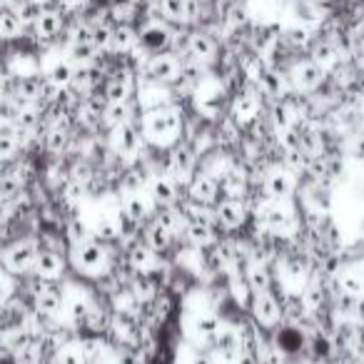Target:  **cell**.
<instances>
[{
  "label": "cell",
  "mask_w": 364,
  "mask_h": 364,
  "mask_svg": "<svg viewBox=\"0 0 364 364\" xmlns=\"http://www.w3.org/2000/svg\"><path fill=\"white\" fill-rule=\"evenodd\" d=\"M180 125H182V112L172 102L142 115V135L150 142H160V145L175 140L177 132H180Z\"/></svg>",
  "instance_id": "cell-1"
},
{
  "label": "cell",
  "mask_w": 364,
  "mask_h": 364,
  "mask_svg": "<svg viewBox=\"0 0 364 364\" xmlns=\"http://www.w3.org/2000/svg\"><path fill=\"white\" fill-rule=\"evenodd\" d=\"M70 262L80 274L97 277V274L105 272L107 264H110V255H107L105 242H100L97 237H92V240H87V242L73 245Z\"/></svg>",
  "instance_id": "cell-2"
},
{
  "label": "cell",
  "mask_w": 364,
  "mask_h": 364,
  "mask_svg": "<svg viewBox=\"0 0 364 364\" xmlns=\"http://www.w3.org/2000/svg\"><path fill=\"white\" fill-rule=\"evenodd\" d=\"M175 36H177L175 26H170L165 21H155V18H147L145 26L140 28V50H145L147 55L170 53L175 50Z\"/></svg>",
  "instance_id": "cell-3"
},
{
  "label": "cell",
  "mask_w": 364,
  "mask_h": 364,
  "mask_svg": "<svg viewBox=\"0 0 364 364\" xmlns=\"http://www.w3.org/2000/svg\"><path fill=\"white\" fill-rule=\"evenodd\" d=\"M287 80H289V87L294 92H302V95H309V92L319 90L327 80V73L317 65L314 60L304 58V60H294L287 70Z\"/></svg>",
  "instance_id": "cell-4"
},
{
  "label": "cell",
  "mask_w": 364,
  "mask_h": 364,
  "mask_svg": "<svg viewBox=\"0 0 364 364\" xmlns=\"http://www.w3.org/2000/svg\"><path fill=\"white\" fill-rule=\"evenodd\" d=\"M38 245L33 240H18L3 252V267L8 274H28L33 272L38 259Z\"/></svg>",
  "instance_id": "cell-5"
},
{
  "label": "cell",
  "mask_w": 364,
  "mask_h": 364,
  "mask_svg": "<svg viewBox=\"0 0 364 364\" xmlns=\"http://www.w3.org/2000/svg\"><path fill=\"white\" fill-rule=\"evenodd\" d=\"M180 68H182L180 55L170 50V53H160V55H150L145 65H142V70H145L147 80H155L160 85L172 87L177 82V77H180Z\"/></svg>",
  "instance_id": "cell-6"
},
{
  "label": "cell",
  "mask_w": 364,
  "mask_h": 364,
  "mask_svg": "<svg viewBox=\"0 0 364 364\" xmlns=\"http://www.w3.org/2000/svg\"><path fill=\"white\" fill-rule=\"evenodd\" d=\"M38 277V274H36ZM33 297H36V309L41 314H48V317H55L63 307H65V294L50 279H41L38 277V287H33Z\"/></svg>",
  "instance_id": "cell-7"
},
{
  "label": "cell",
  "mask_w": 364,
  "mask_h": 364,
  "mask_svg": "<svg viewBox=\"0 0 364 364\" xmlns=\"http://www.w3.org/2000/svg\"><path fill=\"white\" fill-rule=\"evenodd\" d=\"M185 53L193 55L195 60L210 65V63L218 58L220 46L210 31H205V28H195V31H188V46H185Z\"/></svg>",
  "instance_id": "cell-8"
},
{
  "label": "cell",
  "mask_w": 364,
  "mask_h": 364,
  "mask_svg": "<svg viewBox=\"0 0 364 364\" xmlns=\"http://www.w3.org/2000/svg\"><path fill=\"white\" fill-rule=\"evenodd\" d=\"M252 317L259 327H274V324L282 319V307H279L277 297H274L269 289H264V292H255Z\"/></svg>",
  "instance_id": "cell-9"
},
{
  "label": "cell",
  "mask_w": 364,
  "mask_h": 364,
  "mask_svg": "<svg viewBox=\"0 0 364 364\" xmlns=\"http://www.w3.org/2000/svg\"><path fill=\"white\" fill-rule=\"evenodd\" d=\"M309 60H314L329 75L344 63V53L337 48V43L327 41V38H314V43L309 46Z\"/></svg>",
  "instance_id": "cell-10"
},
{
  "label": "cell",
  "mask_w": 364,
  "mask_h": 364,
  "mask_svg": "<svg viewBox=\"0 0 364 364\" xmlns=\"http://www.w3.org/2000/svg\"><path fill=\"white\" fill-rule=\"evenodd\" d=\"M110 145H112V150L122 157L137 155V150H140V130H137L132 122H122V125L112 127Z\"/></svg>",
  "instance_id": "cell-11"
},
{
  "label": "cell",
  "mask_w": 364,
  "mask_h": 364,
  "mask_svg": "<svg viewBox=\"0 0 364 364\" xmlns=\"http://www.w3.org/2000/svg\"><path fill=\"white\" fill-rule=\"evenodd\" d=\"M215 220L223 230H237L242 228V223L247 220V205L245 200H223V203L215 208Z\"/></svg>",
  "instance_id": "cell-12"
},
{
  "label": "cell",
  "mask_w": 364,
  "mask_h": 364,
  "mask_svg": "<svg viewBox=\"0 0 364 364\" xmlns=\"http://www.w3.org/2000/svg\"><path fill=\"white\" fill-rule=\"evenodd\" d=\"M257 87L264 97H269V100H284V97L292 92L289 80H287V73L277 70V68H267V70L262 73V77L257 80Z\"/></svg>",
  "instance_id": "cell-13"
},
{
  "label": "cell",
  "mask_w": 364,
  "mask_h": 364,
  "mask_svg": "<svg viewBox=\"0 0 364 364\" xmlns=\"http://www.w3.org/2000/svg\"><path fill=\"white\" fill-rule=\"evenodd\" d=\"M137 48H140V31H137L135 26H130V23H117V26L112 28L110 53L127 58L130 53H135Z\"/></svg>",
  "instance_id": "cell-14"
},
{
  "label": "cell",
  "mask_w": 364,
  "mask_h": 364,
  "mask_svg": "<svg viewBox=\"0 0 364 364\" xmlns=\"http://www.w3.org/2000/svg\"><path fill=\"white\" fill-rule=\"evenodd\" d=\"M259 223L269 230H282L287 225H292V213L284 205V200H272L269 198L264 205H259Z\"/></svg>",
  "instance_id": "cell-15"
},
{
  "label": "cell",
  "mask_w": 364,
  "mask_h": 364,
  "mask_svg": "<svg viewBox=\"0 0 364 364\" xmlns=\"http://www.w3.org/2000/svg\"><path fill=\"white\" fill-rule=\"evenodd\" d=\"M264 193L272 200H287L294 193V175L284 167H277L267 175L264 180Z\"/></svg>",
  "instance_id": "cell-16"
},
{
  "label": "cell",
  "mask_w": 364,
  "mask_h": 364,
  "mask_svg": "<svg viewBox=\"0 0 364 364\" xmlns=\"http://www.w3.org/2000/svg\"><path fill=\"white\" fill-rule=\"evenodd\" d=\"M33 272H36L41 279H50V282H55V279L65 272V259H63V255H58L55 250H41Z\"/></svg>",
  "instance_id": "cell-17"
},
{
  "label": "cell",
  "mask_w": 364,
  "mask_h": 364,
  "mask_svg": "<svg viewBox=\"0 0 364 364\" xmlns=\"http://www.w3.org/2000/svg\"><path fill=\"white\" fill-rule=\"evenodd\" d=\"M170 87L167 85H160L155 80H145L140 85V105L145 112L150 110H157V107H165L170 105Z\"/></svg>",
  "instance_id": "cell-18"
},
{
  "label": "cell",
  "mask_w": 364,
  "mask_h": 364,
  "mask_svg": "<svg viewBox=\"0 0 364 364\" xmlns=\"http://www.w3.org/2000/svg\"><path fill=\"white\" fill-rule=\"evenodd\" d=\"M240 349H242V337H240V332L223 324L218 339H215V352H218V357L230 364V362H235V357L240 354Z\"/></svg>",
  "instance_id": "cell-19"
},
{
  "label": "cell",
  "mask_w": 364,
  "mask_h": 364,
  "mask_svg": "<svg viewBox=\"0 0 364 364\" xmlns=\"http://www.w3.org/2000/svg\"><path fill=\"white\" fill-rule=\"evenodd\" d=\"M220 195V185L215 177L210 175H200L193 180V185H190V200L198 205H205V208H210V205H215V200H218Z\"/></svg>",
  "instance_id": "cell-20"
},
{
  "label": "cell",
  "mask_w": 364,
  "mask_h": 364,
  "mask_svg": "<svg viewBox=\"0 0 364 364\" xmlns=\"http://www.w3.org/2000/svg\"><path fill=\"white\" fill-rule=\"evenodd\" d=\"M279 36H282V41L287 43L294 53L309 50V46L314 43V31H312V28H307V26H302V23H294V26L282 28V33H279Z\"/></svg>",
  "instance_id": "cell-21"
},
{
  "label": "cell",
  "mask_w": 364,
  "mask_h": 364,
  "mask_svg": "<svg viewBox=\"0 0 364 364\" xmlns=\"http://www.w3.org/2000/svg\"><path fill=\"white\" fill-rule=\"evenodd\" d=\"M220 329H223V322H220V317H218V314H213V312L198 314V317H195V322H193L195 337H198V342H203V344H208V342L215 344Z\"/></svg>",
  "instance_id": "cell-22"
},
{
  "label": "cell",
  "mask_w": 364,
  "mask_h": 364,
  "mask_svg": "<svg viewBox=\"0 0 364 364\" xmlns=\"http://www.w3.org/2000/svg\"><path fill=\"white\" fill-rule=\"evenodd\" d=\"M195 162H198V157L190 145H177L170 155V167L180 180H188L190 172L195 170Z\"/></svg>",
  "instance_id": "cell-23"
},
{
  "label": "cell",
  "mask_w": 364,
  "mask_h": 364,
  "mask_svg": "<svg viewBox=\"0 0 364 364\" xmlns=\"http://www.w3.org/2000/svg\"><path fill=\"white\" fill-rule=\"evenodd\" d=\"M157 11H160L162 21L170 26H188V3L185 0H157Z\"/></svg>",
  "instance_id": "cell-24"
},
{
  "label": "cell",
  "mask_w": 364,
  "mask_h": 364,
  "mask_svg": "<svg viewBox=\"0 0 364 364\" xmlns=\"http://www.w3.org/2000/svg\"><path fill=\"white\" fill-rule=\"evenodd\" d=\"M185 237L195 247H210L215 242V223L210 220H195V223L185 225Z\"/></svg>",
  "instance_id": "cell-25"
},
{
  "label": "cell",
  "mask_w": 364,
  "mask_h": 364,
  "mask_svg": "<svg viewBox=\"0 0 364 364\" xmlns=\"http://www.w3.org/2000/svg\"><path fill=\"white\" fill-rule=\"evenodd\" d=\"M107 11H110V21L115 23H130V26H135L137 16H145V11H142L137 3H132V0H107Z\"/></svg>",
  "instance_id": "cell-26"
},
{
  "label": "cell",
  "mask_w": 364,
  "mask_h": 364,
  "mask_svg": "<svg viewBox=\"0 0 364 364\" xmlns=\"http://www.w3.org/2000/svg\"><path fill=\"white\" fill-rule=\"evenodd\" d=\"M218 185H220V193H225L228 198L232 200H242V195L247 193V180L240 170H225L223 175L218 177Z\"/></svg>",
  "instance_id": "cell-27"
},
{
  "label": "cell",
  "mask_w": 364,
  "mask_h": 364,
  "mask_svg": "<svg viewBox=\"0 0 364 364\" xmlns=\"http://www.w3.org/2000/svg\"><path fill=\"white\" fill-rule=\"evenodd\" d=\"M73 77H75V63H73L70 58H65V60L60 58V60L53 63L46 70V80L50 82L53 87H70Z\"/></svg>",
  "instance_id": "cell-28"
},
{
  "label": "cell",
  "mask_w": 364,
  "mask_h": 364,
  "mask_svg": "<svg viewBox=\"0 0 364 364\" xmlns=\"http://www.w3.org/2000/svg\"><path fill=\"white\" fill-rule=\"evenodd\" d=\"M150 195L157 208H172L177 200V182L170 180V177H157V180L152 182Z\"/></svg>",
  "instance_id": "cell-29"
},
{
  "label": "cell",
  "mask_w": 364,
  "mask_h": 364,
  "mask_svg": "<svg viewBox=\"0 0 364 364\" xmlns=\"http://www.w3.org/2000/svg\"><path fill=\"white\" fill-rule=\"evenodd\" d=\"M41 120H43V112L38 110V105H23L21 110H18L13 125H16L18 135L26 137V135H33V132L41 127Z\"/></svg>",
  "instance_id": "cell-30"
},
{
  "label": "cell",
  "mask_w": 364,
  "mask_h": 364,
  "mask_svg": "<svg viewBox=\"0 0 364 364\" xmlns=\"http://www.w3.org/2000/svg\"><path fill=\"white\" fill-rule=\"evenodd\" d=\"M145 242H147V247H150L155 255H162V252H167V250L172 247V242H175V235H172L167 228H162V225L155 220V223L147 228Z\"/></svg>",
  "instance_id": "cell-31"
},
{
  "label": "cell",
  "mask_w": 364,
  "mask_h": 364,
  "mask_svg": "<svg viewBox=\"0 0 364 364\" xmlns=\"http://www.w3.org/2000/svg\"><path fill=\"white\" fill-rule=\"evenodd\" d=\"M23 38V21L11 8H0V41H21Z\"/></svg>",
  "instance_id": "cell-32"
},
{
  "label": "cell",
  "mask_w": 364,
  "mask_h": 364,
  "mask_svg": "<svg viewBox=\"0 0 364 364\" xmlns=\"http://www.w3.org/2000/svg\"><path fill=\"white\" fill-rule=\"evenodd\" d=\"M127 262H130V267L135 269V272H150L157 262V255L147 247V242L145 245L137 242V245H132L130 252H127Z\"/></svg>",
  "instance_id": "cell-33"
},
{
  "label": "cell",
  "mask_w": 364,
  "mask_h": 364,
  "mask_svg": "<svg viewBox=\"0 0 364 364\" xmlns=\"http://www.w3.org/2000/svg\"><path fill=\"white\" fill-rule=\"evenodd\" d=\"M68 122H70V117H65V120H60V122H53L46 130L48 152H63L68 147V142H70V135H68L70 127H68Z\"/></svg>",
  "instance_id": "cell-34"
},
{
  "label": "cell",
  "mask_w": 364,
  "mask_h": 364,
  "mask_svg": "<svg viewBox=\"0 0 364 364\" xmlns=\"http://www.w3.org/2000/svg\"><path fill=\"white\" fill-rule=\"evenodd\" d=\"M122 213H125V220L130 225H142L147 218H150V203H147L142 195H127L125 200V208H122Z\"/></svg>",
  "instance_id": "cell-35"
},
{
  "label": "cell",
  "mask_w": 364,
  "mask_h": 364,
  "mask_svg": "<svg viewBox=\"0 0 364 364\" xmlns=\"http://www.w3.org/2000/svg\"><path fill=\"white\" fill-rule=\"evenodd\" d=\"M21 150V135L13 122H0V160H11Z\"/></svg>",
  "instance_id": "cell-36"
},
{
  "label": "cell",
  "mask_w": 364,
  "mask_h": 364,
  "mask_svg": "<svg viewBox=\"0 0 364 364\" xmlns=\"http://www.w3.org/2000/svg\"><path fill=\"white\" fill-rule=\"evenodd\" d=\"M247 287L252 292H264V289L272 287V274H269V267L267 262L257 259L247 267Z\"/></svg>",
  "instance_id": "cell-37"
},
{
  "label": "cell",
  "mask_w": 364,
  "mask_h": 364,
  "mask_svg": "<svg viewBox=\"0 0 364 364\" xmlns=\"http://www.w3.org/2000/svg\"><path fill=\"white\" fill-rule=\"evenodd\" d=\"M102 122H105L107 127H117V125H122V122H132V105L130 102H107Z\"/></svg>",
  "instance_id": "cell-38"
},
{
  "label": "cell",
  "mask_w": 364,
  "mask_h": 364,
  "mask_svg": "<svg viewBox=\"0 0 364 364\" xmlns=\"http://www.w3.org/2000/svg\"><path fill=\"white\" fill-rule=\"evenodd\" d=\"M299 297H302V304H304V309H307V314L322 312L324 302H327V292H324V287H322V284H317V282L307 284V289H304Z\"/></svg>",
  "instance_id": "cell-39"
},
{
  "label": "cell",
  "mask_w": 364,
  "mask_h": 364,
  "mask_svg": "<svg viewBox=\"0 0 364 364\" xmlns=\"http://www.w3.org/2000/svg\"><path fill=\"white\" fill-rule=\"evenodd\" d=\"M92 26V46L100 53H110L112 48V23L110 21H90Z\"/></svg>",
  "instance_id": "cell-40"
},
{
  "label": "cell",
  "mask_w": 364,
  "mask_h": 364,
  "mask_svg": "<svg viewBox=\"0 0 364 364\" xmlns=\"http://www.w3.org/2000/svg\"><path fill=\"white\" fill-rule=\"evenodd\" d=\"M68 53H70V60L75 65H87V63H95L100 58V50L92 43H73Z\"/></svg>",
  "instance_id": "cell-41"
},
{
  "label": "cell",
  "mask_w": 364,
  "mask_h": 364,
  "mask_svg": "<svg viewBox=\"0 0 364 364\" xmlns=\"http://www.w3.org/2000/svg\"><path fill=\"white\" fill-rule=\"evenodd\" d=\"M92 235H95L100 242H110V240L120 237V223L112 220L110 215H102L95 223V228H92Z\"/></svg>",
  "instance_id": "cell-42"
},
{
  "label": "cell",
  "mask_w": 364,
  "mask_h": 364,
  "mask_svg": "<svg viewBox=\"0 0 364 364\" xmlns=\"http://www.w3.org/2000/svg\"><path fill=\"white\" fill-rule=\"evenodd\" d=\"M339 287H342L344 294H349V297H354V299L364 297V277L359 272L339 274Z\"/></svg>",
  "instance_id": "cell-43"
},
{
  "label": "cell",
  "mask_w": 364,
  "mask_h": 364,
  "mask_svg": "<svg viewBox=\"0 0 364 364\" xmlns=\"http://www.w3.org/2000/svg\"><path fill=\"white\" fill-rule=\"evenodd\" d=\"M157 223H160L162 228L170 230L172 235H180L182 230H185V220H182V215L177 208H162L160 215H157Z\"/></svg>",
  "instance_id": "cell-44"
},
{
  "label": "cell",
  "mask_w": 364,
  "mask_h": 364,
  "mask_svg": "<svg viewBox=\"0 0 364 364\" xmlns=\"http://www.w3.org/2000/svg\"><path fill=\"white\" fill-rule=\"evenodd\" d=\"M92 237H95V235H92V228L82 218H75L70 225H68V240H70V245L87 242V240H92Z\"/></svg>",
  "instance_id": "cell-45"
},
{
  "label": "cell",
  "mask_w": 364,
  "mask_h": 364,
  "mask_svg": "<svg viewBox=\"0 0 364 364\" xmlns=\"http://www.w3.org/2000/svg\"><path fill=\"white\" fill-rule=\"evenodd\" d=\"M90 314H92V307L85 299H73V302L68 304V319H70L75 327L90 322Z\"/></svg>",
  "instance_id": "cell-46"
},
{
  "label": "cell",
  "mask_w": 364,
  "mask_h": 364,
  "mask_svg": "<svg viewBox=\"0 0 364 364\" xmlns=\"http://www.w3.org/2000/svg\"><path fill=\"white\" fill-rule=\"evenodd\" d=\"M43 349H41V339H33L26 347H21L16 352V362L18 364H41L43 362Z\"/></svg>",
  "instance_id": "cell-47"
},
{
  "label": "cell",
  "mask_w": 364,
  "mask_h": 364,
  "mask_svg": "<svg viewBox=\"0 0 364 364\" xmlns=\"http://www.w3.org/2000/svg\"><path fill=\"white\" fill-rule=\"evenodd\" d=\"M309 160H312V157H309L302 147H287V150H284V167H287L289 172L304 170V167L309 165Z\"/></svg>",
  "instance_id": "cell-48"
},
{
  "label": "cell",
  "mask_w": 364,
  "mask_h": 364,
  "mask_svg": "<svg viewBox=\"0 0 364 364\" xmlns=\"http://www.w3.org/2000/svg\"><path fill=\"white\" fill-rule=\"evenodd\" d=\"M21 188H23L21 175H13V172H6V175L0 177V200H3V203L13 200L18 193H21Z\"/></svg>",
  "instance_id": "cell-49"
},
{
  "label": "cell",
  "mask_w": 364,
  "mask_h": 364,
  "mask_svg": "<svg viewBox=\"0 0 364 364\" xmlns=\"http://www.w3.org/2000/svg\"><path fill=\"white\" fill-rule=\"evenodd\" d=\"M55 364H87V359L82 354L80 344H65L55 354Z\"/></svg>",
  "instance_id": "cell-50"
},
{
  "label": "cell",
  "mask_w": 364,
  "mask_h": 364,
  "mask_svg": "<svg viewBox=\"0 0 364 364\" xmlns=\"http://www.w3.org/2000/svg\"><path fill=\"white\" fill-rule=\"evenodd\" d=\"M257 95L255 92H242V95L235 100V112L237 115H242V120H247V117L257 115Z\"/></svg>",
  "instance_id": "cell-51"
},
{
  "label": "cell",
  "mask_w": 364,
  "mask_h": 364,
  "mask_svg": "<svg viewBox=\"0 0 364 364\" xmlns=\"http://www.w3.org/2000/svg\"><path fill=\"white\" fill-rule=\"evenodd\" d=\"M282 317H287L289 322H294V324L302 322V319L307 317V309H304V304H302V297H297V294L289 297L287 304L282 307Z\"/></svg>",
  "instance_id": "cell-52"
},
{
  "label": "cell",
  "mask_w": 364,
  "mask_h": 364,
  "mask_svg": "<svg viewBox=\"0 0 364 364\" xmlns=\"http://www.w3.org/2000/svg\"><path fill=\"white\" fill-rule=\"evenodd\" d=\"M13 279H11V274L8 272H0V304H6L8 299L13 297Z\"/></svg>",
  "instance_id": "cell-53"
},
{
  "label": "cell",
  "mask_w": 364,
  "mask_h": 364,
  "mask_svg": "<svg viewBox=\"0 0 364 364\" xmlns=\"http://www.w3.org/2000/svg\"><path fill=\"white\" fill-rule=\"evenodd\" d=\"M140 188H142V177L137 175V172H127V175L122 177V190H125V193L135 195Z\"/></svg>",
  "instance_id": "cell-54"
},
{
  "label": "cell",
  "mask_w": 364,
  "mask_h": 364,
  "mask_svg": "<svg viewBox=\"0 0 364 364\" xmlns=\"http://www.w3.org/2000/svg\"><path fill=\"white\" fill-rule=\"evenodd\" d=\"M80 349H82V354H85V359H87V364L92 362V359L100 354V349H102V344L97 342V339H85V342H80Z\"/></svg>",
  "instance_id": "cell-55"
},
{
  "label": "cell",
  "mask_w": 364,
  "mask_h": 364,
  "mask_svg": "<svg viewBox=\"0 0 364 364\" xmlns=\"http://www.w3.org/2000/svg\"><path fill=\"white\" fill-rule=\"evenodd\" d=\"M352 58H354V63H357L359 68H364V38L362 41L354 46V53H352Z\"/></svg>",
  "instance_id": "cell-56"
},
{
  "label": "cell",
  "mask_w": 364,
  "mask_h": 364,
  "mask_svg": "<svg viewBox=\"0 0 364 364\" xmlns=\"http://www.w3.org/2000/svg\"><path fill=\"white\" fill-rule=\"evenodd\" d=\"M117 364H137V357L130 349H122V352L117 354Z\"/></svg>",
  "instance_id": "cell-57"
},
{
  "label": "cell",
  "mask_w": 364,
  "mask_h": 364,
  "mask_svg": "<svg viewBox=\"0 0 364 364\" xmlns=\"http://www.w3.org/2000/svg\"><path fill=\"white\" fill-rule=\"evenodd\" d=\"M6 3V8H11V11H21V8H26L28 3H33V0H3Z\"/></svg>",
  "instance_id": "cell-58"
},
{
  "label": "cell",
  "mask_w": 364,
  "mask_h": 364,
  "mask_svg": "<svg viewBox=\"0 0 364 364\" xmlns=\"http://www.w3.org/2000/svg\"><path fill=\"white\" fill-rule=\"evenodd\" d=\"M193 364H215V362H213V359L208 357V354L198 352V354H195V357H193Z\"/></svg>",
  "instance_id": "cell-59"
},
{
  "label": "cell",
  "mask_w": 364,
  "mask_h": 364,
  "mask_svg": "<svg viewBox=\"0 0 364 364\" xmlns=\"http://www.w3.org/2000/svg\"><path fill=\"white\" fill-rule=\"evenodd\" d=\"M0 364H18L16 357H0Z\"/></svg>",
  "instance_id": "cell-60"
},
{
  "label": "cell",
  "mask_w": 364,
  "mask_h": 364,
  "mask_svg": "<svg viewBox=\"0 0 364 364\" xmlns=\"http://www.w3.org/2000/svg\"><path fill=\"white\" fill-rule=\"evenodd\" d=\"M33 3H38V6H43V8H46V6H50L53 0H33Z\"/></svg>",
  "instance_id": "cell-61"
},
{
  "label": "cell",
  "mask_w": 364,
  "mask_h": 364,
  "mask_svg": "<svg viewBox=\"0 0 364 364\" xmlns=\"http://www.w3.org/2000/svg\"><path fill=\"white\" fill-rule=\"evenodd\" d=\"M6 175V160H0V177Z\"/></svg>",
  "instance_id": "cell-62"
},
{
  "label": "cell",
  "mask_w": 364,
  "mask_h": 364,
  "mask_svg": "<svg viewBox=\"0 0 364 364\" xmlns=\"http://www.w3.org/2000/svg\"><path fill=\"white\" fill-rule=\"evenodd\" d=\"M359 232L364 235V215H362V220H359Z\"/></svg>",
  "instance_id": "cell-63"
},
{
  "label": "cell",
  "mask_w": 364,
  "mask_h": 364,
  "mask_svg": "<svg viewBox=\"0 0 364 364\" xmlns=\"http://www.w3.org/2000/svg\"><path fill=\"white\" fill-rule=\"evenodd\" d=\"M362 105H364V95H362Z\"/></svg>",
  "instance_id": "cell-64"
}]
</instances>
